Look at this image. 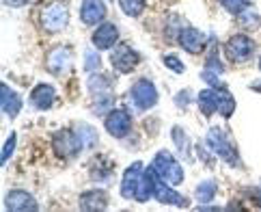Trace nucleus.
<instances>
[{"instance_id": "1", "label": "nucleus", "mask_w": 261, "mask_h": 212, "mask_svg": "<svg viewBox=\"0 0 261 212\" xmlns=\"http://www.w3.org/2000/svg\"><path fill=\"white\" fill-rule=\"evenodd\" d=\"M147 178H149V184H151V197L155 201H160V204H169V206H179V208H186L188 204H186V199L179 195V193H175L169 184H166L160 173H158L153 169V164L149 169H145Z\"/></svg>"}, {"instance_id": "2", "label": "nucleus", "mask_w": 261, "mask_h": 212, "mask_svg": "<svg viewBox=\"0 0 261 212\" xmlns=\"http://www.w3.org/2000/svg\"><path fill=\"white\" fill-rule=\"evenodd\" d=\"M153 169L160 173V178L166 184H171V186H177V184L184 182V169H181V164L177 162L175 156H171L166 150H160V152L155 154Z\"/></svg>"}, {"instance_id": "3", "label": "nucleus", "mask_w": 261, "mask_h": 212, "mask_svg": "<svg viewBox=\"0 0 261 212\" xmlns=\"http://www.w3.org/2000/svg\"><path fill=\"white\" fill-rule=\"evenodd\" d=\"M207 145L214 150V154L220 156V158L225 160L227 164H231V167H238L240 164L238 152H236V147H233V143L229 141V136L225 134V130H220V128H210Z\"/></svg>"}, {"instance_id": "4", "label": "nucleus", "mask_w": 261, "mask_h": 212, "mask_svg": "<svg viewBox=\"0 0 261 212\" xmlns=\"http://www.w3.org/2000/svg\"><path fill=\"white\" fill-rule=\"evenodd\" d=\"M67 22H69V7L63 0H54L41 11V26L50 33L63 31Z\"/></svg>"}, {"instance_id": "5", "label": "nucleus", "mask_w": 261, "mask_h": 212, "mask_svg": "<svg viewBox=\"0 0 261 212\" xmlns=\"http://www.w3.org/2000/svg\"><path fill=\"white\" fill-rule=\"evenodd\" d=\"M255 52V41L246 35H233L225 45V54L231 63H244L246 59L253 57Z\"/></svg>"}, {"instance_id": "6", "label": "nucleus", "mask_w": 261, "mask_h": 212, "mask_svg": "<svg viewBox=\"0 0 261 212\" xmlns=\"http://www.w3.org/2000/svg\"><path fill=\"white\" fill-rule=\"evenodd\" d=\"M52 147L61 158H73L80 150H85L80 143V136L73 130H59L52 136Z\"/></svg>"}, {"instance_id": "7", "label": "nucleus", "mask_w": 261, "mask_h": 212, "mask_svg": "<svg viewBox=\"0 0 261 212\" xmlns=\"http://www.w3.org/2000/svg\"><path fill=\"white\" fill-rule=\"evenodd\" d=\"M129 96H132V102L141 108V110H147L158 104V89L151 80H136L132 85V91H129Z\"/></svg>"}, {"instance_id": "8", "label": "nucleus", "mask_w": 261, "mask_h": 212, "mask_svg": "<svg viewBox=\"0 0 261 212\" xmlns=\"http://www.w3.org/2000/svg\"><path fill=\"white\" fill-rule=\"evenodd\" d=\"M106 132L110 136H115V139H123V136L129 134V130H132V119H129V115L125 113V110L121 108H115L110 110V113L106 115Z\"/></svg>"}, {"instance_id": "9", "label": "nucleus", "mask_w": 261, "mask_h": 212, "mask_svg": "<svg viewBox=\"0 0 261 212\" xmlns=\"http://www.w3.org/2000/svg\"><path fill=\"white\" fill-rule=\"evenodd\" d=\"M138 61H141V57H138L127 43H119L113 50V54H110V63H113V67L121 74H129L138 65Z\"/></svg>"}, {"instance_id": "10", "label": "nucleus", "mask_w": 261, "mask_h": 212, "mask_svg": "<svg viewBox=\"0 0 261 212\" xmlns=\"http://www.w3.org/2000/svg\"><path fill=\"white\" fill-rule=\"evenodd\" d=\"M143 178H145L143 162L129 164L123 173V180H121V195L125 199H136V193H138V186H141Z\"/></svg>"}, {"instance_id": "11", "label": "nucleus", "mask_w": 261, "mask_h": 212, "mask_svg": "<svg viewBox=\"0 0 261 212\" xmlns=\"http://www.w3.org/2000/svg\"><path fill=\"white\" fill-rule=\"evenodd\" d=\"M179 45L186 50V52H190V54H199L205 50V43H207V37H205L199 29H192V26H184L181 33H179Z\"/></svg>"}, {"instance_id": "12", "label": "nucleus", "mask_w": 261, "mask_h": 212, "mask_svg": "<svg viewBox=\"0 0 261 212\" xmlns=\"http://www.w3.org/2000/svg\"><path fill=\"white\" fill-rule=\"evenodd\" d=\"M119 41V29L115 24H99L97 31L93 33V45H95V50H110L113 45H117Z\"/></svg>"}, {"instance_id": "13", "label": "nucleus", "mask_w": 261, "mask_h": 212, "mask_svg": "<svg viewBox=\"0 0 261 212\" xmlns=\"http://www.w3.org/2000/svg\"><path fill=\"white\" fill-rule=\"evenodd\" d=\"M106 17V5L104 0H82L80 7V20L87 26H95Z\"/></svg>"}, {"instance_id": "14", "label": "nucleus", "mask_w": 261, "mask_h": 212, "mask_svg": "<svg viewBox=\"0 0 261 212\" xmlns=\"http://www.w3.org/2000/svg\"><path fill=\"white\" fill-rule=\"evenodd\" d=\"M5 208L7 210H37V201L26 191H11L5 197Z\"/></svg>"}, {"instance_id": "15", "label": "nucleus", "mask_w": 261, "mask_h": 212, "mask_svg": "<svg viewBox=\"0 0 261 212\" xmlns=\"http://www.w3.org/2000/svg\"><path fill=\"white\" fill-rule=\"evenodd\" d=\"M71 65V50L67 45H61V48H54L48 54V69L54 74H63L65 69H69Z\"/></svg>"}, {"instance_id": "16", "label": "nucleus", "mask_w": 261, "mask_h": 212, "mask_svg": "<svg viewBox=\"0 0 261 212\" xmlns=\"http://www.w3.org/2000/svg\"><path fill=\"white\" fill-rule=\"evenodd\" d=\"M31 104L39 110H48L52 104H54V89L50 85H37L33 91H31Z\"/></svg>"}, {"instance_id": "17", "label": "nucleus", "mask_w": 261, "mask_h": 212, "mask_svg": "<svg viewBox=\"0 0 261 212\" xmlns=\"http://www.w3.org/2000/svg\"><path fill=\"white\" fill-rule=\"evenodd\" d=\"M3 98H0V106H3V113L9 117H15L22 108V98L15 93V91L9 89V85H3Z\"/></svg>"}, {"instance_id": "18", "label": "nucleus", "mask_w": 261, "mask_h": 212, "mask_svg": "<svg viewBox=\"0 0 261 212\" xmlns=\"http://www.w3.org/2000/svg\"><path fill=\"white\" fill-rule=\"evenodd\" d=\"M106 206H108V195L104 191H87L80 197L82 210H104Z\"/></svg>"}, {"instance_id": "19", "label": "nucleus", "mask_w": 261, "mask_h": 212, "mask_svg": "<svg viewBox=\"0 0 261 212\" xmlns=\"http://www.w3.org/2000/svg\"><path fill=\"white\" fill-rule=\"evenodd\" d=\"M199 108L205 117H212L214 113H218V96H216V89H205L199 93Z\"/></svg>"}, {"instance_id": "20", "label": "nucleus", "mask_w": 261, "mask_h": 212, "mask_svg": "<svg viewBox=\"0 0 261 212\" xmlns=\"http://www.w3.org/2000/svg\"><path fill=\"white\" fill-rule=\"evenodd\" d=\"M216 96H218V113L222 117H231L233 115V110H236V100H233V96L225 89H216Z\"/></svg>"}, {"instance_id": "21", "label": "nucleus", "mask_w": 261, "mask_h": 212, "mask_svg": "<svg viewBox=\"0 0 261 212\" xmlns=\"http://www.w3.org/2000/svg\"><path fill=\"white\" fill-rule=\"evenodd\" d=\"M171 136H173V143H175L177 150H179V154L184 156V158H190L192 150H190V139H188V134H186L179 126H175L173 132H171Z\"/></svg>"}, {"instance_id": "22", "label": "nucleus", "mask_w": 261, "mask_h": 212, "mask_svg": "<svg viewBox=\"0 0 261 212\" xmlns=\"http://www.w3.org/2000/svg\"><path fill=\"white\" fill-rule=\"evenodd\" d=\"M89 91L93 98L97 96H110V91H113V85H110V80L106 76H91L89 80Z\"/></svg>"}, {"instance_id": "23", "label": "nucleus", "mask_w": 261, "mask_h": 212, "mask_svg": "<svg viewBox=\"0 0 261 212\" xmlns=\"http://www.w3.org/2000/svg\"><path fill=\"white\" fill-rule=\"evenodd\" d=\"M216 191H218L216 182H214V180H205V182H201L197 186V191H194V197H197V201L207 204V201H212L214 197H216Z\"/></svg>"}, {"instance_id": "24", "label": "nucleus", "mask_w": 261, "mask_h": 212, "mask_svg": "<svg viewBox=\"0 0 261 212\" xmlns=\"http://www.w3.org/2000/svg\"><path fill=\"white\" fill-rule=\"evenodd\" d=\"M76 130H78L76 134L80 136V143H82V147H85V150H89V147H93V145L97 143V132L93 130L89 124H78Z\"/></svg>"}, {"instance_id": "25", "label": "nucleus", "mask_w": 261, "mask_h": 212, "mask_svg": "<svg viewBox=\"0 0 261 212\" xmlns=\"http://www.w3.org/2000/svg\"><path fill=\"white\" fill-rule=\"evenodd\" d=\"M238 20L242 24V29H246V31L259 29V15H257V11H253V9H242L238 13Z\"/></svg>"}, {"instance_id": "26", "label": "nucleus", "mask_w": 261, "mask_h": 212, "mask_svg": "<svg viewBox=\"0 0 261 212\" xmlns=\"http://www.w3.org/2000/svg\"><path fill=\"white\" fill-rule=\"evenodd\" d=\"M121 9H123V13L129 15V17H136L143 13L145 9V0H119Z\"/></svg>"}, {"instance_id": "27", "label": "nucleus", "mask_w": 261, "mask_h": 212, "mask_svg": "<svg viewBox=\"0 0 261 212\" xmlns=\"http://www.w3.org/2000/svg\"><path fill=\"white\" fill-rule=\"evenodd\" d=\"M205 67H207V69H214V72H218V74L225 72V67H222V63H220V59H218V48H216V45H210L207 65H205Z\"/></svg>"}, {"instance_id": "28", "label": "nucleus", "mask_w": 261, "mask_h": 212, "mask_svg": "<svg viewBox=\"0 0 261 212\" xmlns=\"http://www.w3.org/2000/svg\"><path fill=\"white\" fill-rule=\"evenodd\" d=\"M85 69L87 72H93V69H97L99 67V57H97V52H93V50H87L85 52Z\"/></svg>"}, {"instance_id": "29", "label": "nucleus", "mask_w": 261, "mask_h": 212, "mask_svg": "<svg viewBox=\"0 0 261 212\" xmlns=\"http://www.w3.org/2000/svg\"><path fill=\"white\" fill-rule=\"evenodd\" d=\"M164 65L169 67V69H173V72H177V74H184L186 72V67L181 65V61L177 59V57H173V54H166V57H164Z\"/></svg>"}, {"instance_id": "30", "label": "nucleus", "mask_w": 261, "mask_h": 212, "mask_svg": "<svg viewBox=\"0 0 261 212\" xmlns=\"http://www.w3.org/2000/svg\"><path fill=\"white\" fill-rule=\"evenodd\" d=\"M15 143H17V136H15V132H13V134L7 139L5 147H3V162H7V160H9V156L13 154V147H15Z\"/></svg>"}, {"instance_id": "31", "label": "nucleus", "mask_w": 261, "mask_h": 212, "mask_svg": "<svg viewBox=\"0 0 261 212\" xmlns=\"http://www.w3.org/2000/svg\"><path fill=\"white\" fill-rule=\"evenodd\" d=\"M246 195L253 197V199H255V204L261 208V191H259V189H246Z\"/></svg>"}, {"instance_id": "32", "label": "nucleus", "mask_w": 261, "mask_h": 212, "mask_svg": "<svg viewBox=\"0 0 261 212\" xmlns=\"http://www.w3.org/2000/svg\"><path fill=\"white\" fill-rule=\"evenodd\" d=\"M5 3H7L9 7H22V5L29 3V0H5Z\"/></svg>"}, {"instance_id": "33", "label": "nucleus", "mask_w": 261, "mask_h": 212, "mask_svg": "<svg viewBox=\"0 0 261 212\" xmlns=\"http://www.w3.org/2000/svg\"><path fill=\"white\" fill-rule=\"evenodd\" d=\"M250 89H253V91H261V80L253 82V85H250Z\"/></svg>"}, {"instance_id": "34", "label": "nucleus", "mask_w": 261, "mask_h": 212, "mask_svg": "<svg viewBox=\"0 0 261 212\" xmlns=\"http://www.w3.org/2000/svg\"><path fill=\"white\" fill-rule=\"evenodd\" d=\"M259 69H261V59H259Z\"/></svg>"}]
</instances>
